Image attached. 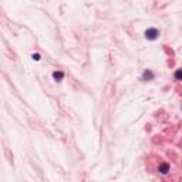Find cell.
Wrapping results in <instances>:
<instances>
[{"label": "cell", "mask_w": 182, "mask_h": 182, "mask_svg": "<svg viewBox=\"0 0 182 182\" xmlns=\"http://www.w3.org/2000/svg\"><path fill=\"white\" fill-rule=\"evenodd\" d=\"M169 169H171V167H169V164L168 162H162V164H160V167H158V171H160L161 174H168L169 172Z\"/></svg>", "instance_id": "obj_3"}, {"label": "cell", "mask_w": 182, "mask_h": 182, "mask_svg": "<svg viewBox=\"0 0 182 182\" xmlns=\"http://www.w3.org/2000/svg\"><path fill=\"white\" fill-rule=\"evenodd\" d=\"M155 78V74L151 71V70H145L144 73H142V80L144 81H151Z\"/></svg>", "instance_id": "obj_2"}, {"label": "cell", "mask_w": 182, "mask_h": 182, "mask_svg": "<svg viewBox=\"0 0 182 182\" xmlns=\"http://www.w3.org/2000/svg\"><path fill=\"white\" fill-rule=\"evenodd\" d=\"M174 77H175V80L182 81V68H178V70L175 71V73H174Z\"/></svg>", "instance_id": "obj_5"}, {"label": "cell", "mask_w": 182, "mask_h": 182, "mask_svg": "<svg viewBox=\"0 0 182 182\" xmlns=\"http://www.w3.org/2000/svg\"><path fill=\"white\" fill-rule=\"evenodd\" d=\"M40 58H41V57H40V54H37V53H36V54H33V60H36V61H38Z\"/></svg>", "instance_id": "obj_6"}, {"label": "cell", "mask_w": 182, "mask_h": 182, "mask_svg": "<svg viewBox=\"0 0 182 182\" xmlns=\"http://www.w3.org/2000/svg\"><path fill=\"white\" fill-rule=\"evenodd\" d=\"M158 36H160V31H158V29H155V27H149V29L145 31L146 40H157Z\"/></svg>", "instance_id": "obj_1"}, {"label": "cell", "mask_w": 182, "mask_h": 182, "mask_svg": "<svg viewBox=\"0 0 182 182\" xmlns=\"http://www.w3.org/2000/svg\"><path fill=\"white\" fill-rule=\"evenodd\" d=\"M53 78L57 81H61L64 78V73H63V71H54V73H53Z\"/></svg>", "instance_id": "obj_4"}]
</instances>
